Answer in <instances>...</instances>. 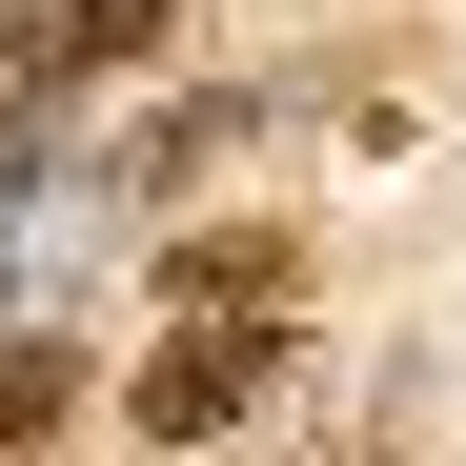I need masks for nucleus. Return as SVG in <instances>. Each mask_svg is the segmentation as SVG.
Instances as JSON below:
<instances>
[{
    "mask_svg": "<svg viewBox=\"0 0 466 466\" xmlns=\"http://www.w3.org/2000/svg\"><path fill=\"white\" fill-rule=\"evenodd\" d=\"M163 41H183V0H0V142H21L41 102L122 82V61H163Z\"/></svg>",
    "mask_w": 466,
    "mask_h": 466,
    "instance_id": "1",
    "label": "nucleus"
},
{
    "mask_svg": "<svg viewBox=\"0 0 466 466\" xmlns=\"http://www.w3.org/2000/svg\"><path fill=\"white\" fill-rule=\"evenodd\" d=\"M264 365H284V325H183L163 365L122 385V426H142V446H203V426H244V406H264Z\"/></svg>",
    "mask_w": 466,
    "mask_h": 466,
    "instance_id": "2",
    "label": "nucleus"
},
{
    "mask_svg": "<svg viewBox=\"0 0 466 466\" xmlns=\"http://www.w3.org/2000/svg\"><path fill=\"white\" fill-rule=\"evenodd\" d=\"M163 304H183V325H244V304H304V244H284V223H203V244H163Z\"/></svg>",
    "mask_w": 466,
    "mask_h": 466,
    "instance_id": "3",
    "label": "nucleus"
},
{
    "mask_svg": "<svg viewBox=\"0 0 466 466\" xmlns=\"http://www.w3.org/2000/svg\"><path fill=\"white\" fill-rule=\"evenodd\" d=\"M61 406H82V345H0V466H21Z\"/></svg>",
    "mask_w": 466,
    "mask_h": 466,
    "instance_id": "4",
    "label": "nucleus"
},
{
    "mask_svg": "<svg viewBox=\"0 0 466 466\" xmlns=\"http://www.w3.org/2000/svg\"><path fill=\"white\" fill-rule=\"evenodd\" d=\"M21 203H41V142H0V223H21Z\"/></svg>",
    "mask_w": 466,
    "mask_h": 466,
    "instance_id": "5",
    "label": "nucleus"
}]
</instances>
